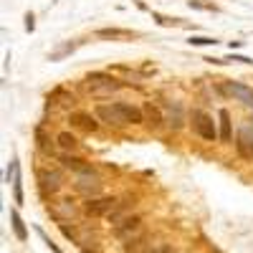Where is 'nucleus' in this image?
<instances>
[{
    "mask_svg": "<svg viewBox=\"0 0 253 253\" xmlns=\"http://www.w3.org/2000/svg\"><path fill=\"white\" fill-rule=\"evenodd\" d=\"M94 36L99 41H129V38H137V31H129V28H96Z\"/></svg>",
    "mask_w": 253,
    "mask_h": 253,
    "instance_id": "6ab92c4d",
    "label": "nucleus"
},
{
    "mask_svg": "<svg viewBox=\"0 0 253 253\" xmlns=\"http://www.w3.org/2000/svg\"><path fill=\"white\" fill-rule=\"evenodd\" d=\"M218 144H233V137H236V129H233V114H230V109L220 107L218 109Z\"/></svg>",
    "mask_w": 253,
    "mask_h": 253,
    "instance_id": "2eb2a0df",
    "label": "nucleus"
},
{
    "mask_svg": "<svg viewBox=\"0 0 253 253\" xmlns=\"http://www.w3.org/2000/svg\"><path fill=\"white\" fill-rule=\"evenodd\" d=\"M91 112L99 117L104 129H112V132L126 129V122H124V117H122V112L117 107V101H96Z\"/></svg>",
    "mask_w": 253,
    "mask_h": 253,
    "instance_id": "20e7f679",
    "label": "nucleus"
},
{
    "mask_svg": "<svg viewBox=\"0 0 253 253\" xmlns=\"http://www.w3.org/2000/svg\"><path fill=\"white\" fill-rule=\"evenodd\" d=\"M142 225H144V218L139 213H132V215H126L124 220H119L117 225H112V236L117 241H126V238L142 233Z\"/></svg>",
    "mask_w": 253,
    "mask_h": 253,
    "instance_id": "9b49d317",
    "label": "nucleus"
},
{
    "mask_svg": "<svg viewBox=\"0 0 253 253\" xmlns=\"http://www.w3.org/2000/svg\"><path fill=\"white\" fill-rule=\"evenodd\" d=\"M218 94H220V96H225V99L238 101L241 107H246V109H251V112H253V86H248V84H243V81H233V79L220 81Z\"/></svg>",
    "mask_w": 253,
    "mask_h": 253,
    "instance_id": "39448f33",
    "label": "nucleus"
},
{
    "mask_svg": "<svg viewBox=\"0 0 253 253\" xmlns=\"http://www.w3.org/2000/svg\"><path fill=\"white\" fill-rule=\"evenodd\" d=\"M101 170L96 165H89L86 170L74 175V190L84 198H99L101 195Z\"/></svg>",
    "mask_w": 253,
    "mask_h": 253,
    "instance_id": "7ed1b4c3",
    "label": "nucleus"
},
{
    "mask_svg": "<svg viewBox=\"0 0 253 253\" xmlns=\"http://www.w3.org/2000/svg\"><path fill=\"white\" fill-rule=\"evenodd\" d=\"M114 101H117L126 126H144V107H139L134 101H122V99H114Z\"/></svg>",
    "mask_w": 253,
    "mask_h": 253,
    "instance_id": "4468645a",
    "label": "nucleus"
},
{
    "mask_svg": "<svg viewBox=\"0 0 253 253\" xmlns=\"http://www.w3.org/2000/svg\"><path fill=\"white\" fill-rule=\"evenodd\" d=\"M33 28H36V23H33V15L28 13V15H26V31H33Z\"/></svg>",
    "mask_w": 253,
    "mask_h": 253,
    "instance_id": "c85d7f7f",
    "label": "nucleus"
},
{
    "mask_svg": "<svg viewBox=\"0 0 253 253\" xmlns=\"http://www.w3.org/2000/svg\"><path fill=\"white\" fill-rule=\"evenodd\" d=\"M147 246V236H144V230L142 233H137V236H132V238H126V241H122V251L124 253H142Z\"/></svg>",
    "mask_w": 253,
    "mask_h": 253,
    "instance_id": "412c9836",
    "label": "nucleus"
},
{
    "mask_svg": "<svg viewBox=\"0 0 253 253\" xmlns=\"http://www.w3.org/2000/svg\"><path fill=\"white\" fill-rule=\"evenodd\" d=\"M69 124L74 132H81V134H96L101 129V122L94 112H84V109H71L69 112Z\"/></svg>",
    "mask_w": 253,
    "mask_h": 253,
    "instance_id": "9d476101",
    "label": "nucleus"
},
{
    "mask_svg": "<svg viewBox=\"0 0 253 253\" xmlns=\"http://www.w3.org/2000/svg\"><path fill=\"white\" fill-rule=\"evenodd\" d=\"M233 152L241 162H253V124L251 122H241L236 126Z\"/></svg>",
    "mask_w": 253,
    "mask_h": 253,
    "instance_id": "0eeeda50",
    "label": "nucleus"
},
{
    "mask_svg": "<svg viewBox=\"0 0 253 253\" xmlns=\"http://www.w3.org/2000/svg\"><path fill=\"white\" fill-rule=\"evenodd\" d=\"M139 203V198L137 195H124V198H119L117 200V205H114V210L107 215V220L112 223V225H117L119 220H124L126 215H132V208Z\"/></svg>",
    "mask_w": 253,
    "mask_h": 253,
    "instance_id": "dca6fc26",
    "label": "nucleus"
},
{
    "mask_svg": "<svg viewBox=\"0 0 253 253\" xmlns=\"http://www.w3.org/2000/svg\"><path fill=\"white\" fill-rule=\"evenodd\" d=\"M126 84L117 76H112L109 71H91L84 79V91L89 96H112L117 91H122Z\"/></svg>",
    "mask_w": 253,
    "mask_h": 253,
    "instance_id": "f03ea898",
    "label": "nucleus"
},
{
    "mask_svg": "<svg viewBox=\"0 0 253 253\" xmlns=\"http://www.w3.org/2000/svg\"><path fill=\"white\" fill-rule=\"evenodd\" d=\"M187 43H190V46H215L218 41H215L213 36H190Z\"/></svg>",
    "mask_w": 253,
    "mask_h": 253,
    "instance_id": "b1692460",
    "label": "nucleus"
},
{
    "mask_svg": "<svg viewBox=\"0 0 253 253\" xmlns=\"http://www.w3.org/2000/svg\"><path fill=\"white\" fill-rule=\"evenodd\" d=\"M187 129L193 132L200 142H208V144H213V142L220 139V134H218V117H213L203 107H190V124H187Z\"/></svg>",
    "mask_w": 253,
    "mask_h": 253,
    "instance_id": "f257e3e1",
    "label": "nucleus"
},
{
    "mask_svg": "<svg viewBox=\"0 0 253 253\" xmlns=\"http://www.w3.org/2000/svg\"><path fill=\"white\" fill-rule=\"evenodd\" d=\"M79 213L76 210V205H74V198H63V200H58V203H53V215L56 218H74Z\"/></svg>",
    "mask_w": 253,
    "mask_h": 253,
    "instance_id": "aec40b11",
    "label": "nucleus"
},
{
    "mask_svg": "<svg viewBox=\"0 0 253 253\" xmlns=\"http://www.w3.org/2000/svg\"><path fill=\"white\" fill-rule=\"evenodd\" d=\"M230 61H241V63H253L251 58H246V56H230Z\"/></svg>",
    "mask_w": 253,
    "mask_h": 253,
    "instance_id": "c756f323",
    "label": "nucleus"
},
{
    "mask_svg": "<svg viewBox=\"0 0 253 253\" xmlns=\"http://www.w3.org/2000/svg\"><path fill=\"white\" fill-rule=\"evenodd\" d=\"M58 228H61V233L66 236V238L76 241V228H74V225H66V223H58Z\"/></svg>",
    "mask_w": 253,
    "mask_h": 253,
    "instance_id": "bb28decb",
    "label": "nucleus"
},
{
    "mask_svg": "<svg viewBox=\"0 0 253 253\" xmlns=\"http://www.w3.org/2000/svg\"><path fill=\"white\" fill-rule=\"evenodd\" d=\"M36 150L41 155H46V157H56L58 155V144H56V137L46 134L43 132V126H36Z\"/></svg>",
    "mask_w": 253,
    "mask_h": 253,
    "instance_id": "f3484780",
    "label": "nucleus"
},
{
    "mask_svg": "<svg viewBox=\"0 0 253 253\" xmlns=\"http://www.w3.org/2000/svg\"><path fill=\"white\" fill-rule=\"evenodd\" d=\"M63 172L66 170H61V167H41L38 170V190H41V195H46V198H53L58 195L61 190H63Z\"/></svg>",
    "mask_w": 253,
    "mask_h": 253,
    "instance_id": "6e6552de",
    "label": "nucleus"
},
{
    "mask_svg": "<svg viewBox=\"0 0 253 253\" xmlns=\"http://www.w3.org/2000/svg\"><path fill=\"white\" fill-rule=\"evenodd\" d=\"M56 162L61 170H66V172H81V170H86V167L91 165L86 157H84L81 152H58L56 155Z\"/></svg>",
    "mask_w": 253,
    "mask_h": 253,
    "instance_id": "ddd939ff",
    "label": "nucleus"
},
{
    "mask_svg": "<svg viewBox=\"0 0 253 253\" xmlns=\"http://www.w3.org/2000/svg\"><path fill=\"white\" fill-rule=\"evenodd\" d=\"M144 126L150 132H165L167 129V119H165V107L155 101H144Z\"/></svg>",
    "mask_w": 253,
    "mask_h": 253,
    "instance_id": "f8f14e48",
    "label": "nucleus"
},
{
    "mask_svg": "<svg viewBox=\"0 0 253 253\" xmlns=\"http://www.w3.org/2000/svg\"><path fill=\"white\" fill-rule=\"evenodd\" d=\"M56 144L58 152H81V139L74 129H61L56 134Z\"/></svg>",
    "mask_w": 253,
    "mask_h": 253,
    "instance_id": "a211bd4d",
    "label": "nucleus"
},
{
    "mask_svg": "<svg viewBox=\"0 0 253 253\" xmlns=\"http://www.w3.org/2000/svg\"><path fill=\"white\" fill-rule=\"evenodd\" d=\"M15 177H18V162H15V160H10L8 170H5V182H13Z\"/></svg>",
    "mask_w": 253,
    "mask_h": 253,
    "instance_id": "a878e982",
    "label": "nucleus"
},
{
    "mask_svg": "<svg viewBox=\"0 0 253 253\" xmlns=\"http://www.w3.org/2000/svg\"><path fill=\"white\" fill-rule=\"evenodd\" d=\"M38 233H41V238H43V241H46V246H48V248H51L53 253H63V251H61V248H58V246H56V243H53V241H51V238H48L46 233H43V230H38Z\"/></svg>",
    "mask_w": 253,
    "mask_h": 253,
    "instance_id": "cd10ccee",
    "label": "nucleus"
},
{
    "mask_svg": "<svg viewBox=\"0 0 253 253\" xmlns=\"http://www.w3.org/2000/svg\"><path fill=\"white\" fill-rule=\"evenodd\" d=\"M165 119H167V132L180 134L182 129H187V124H190V109L180 99H170L165 104Z\"/></svg>",
    "mask_w": 253,
    "mask_h": 253,
    "instance_id": "423d86ee",
    "label": "nucleus"
},
{
    "mask_svg": "<svg viewBox=\"0 0 253 253\" xmlns=\"http://www.w3.org/2000/svg\"><path fill=\"white\" fill-rule=\"evenodd\" d=\"M142 253H177V248L172 243H167V241H160V243H150Z\"/></svg>",
    "mask_w": 253,
    "mask_h": 253,
    "instance_id": "5701e85b",
    "label": "nucleus"
},
{
    "mask_svg": "<svg viewBox=\"0 0 253 253\" xmlns=\"http://www.w3.org/2000/svg\"><path fill=\"white\" fill-rule=\"evenodd\" d=\"M13 198L18 205H23V185H20V175L13 180Z\"/></svg>",
    "mask_w": 253,
    "mask_h": 253,
    "instance_id": "393cba45",
    "label": "nucleus"
},
{
    "mask_svg": "<svg viewBox=\"0 0 253 253\" xmlns=\"http://www.w3.org/2000/svg\"><path fill=\"white\" fill-rule=\"evenodd\" d=\"M10 225H13V233H15V238L20 243L28 241V228H26V223H23V218H20L18 210H10Z\"/></svg>",
    "mask_w": 253,
    "mask_h": 253,
    "instance_id": "4be33fe9",
    "label": "nucleus"
},
{
    "mask_svg": "<svg viewBox=\"0 0 253 253\" xmlns=\"http://www.w3.org/2000/svg\"><path fill=\"white\" fill-rule=\"evenodd\" d=\"M119 195H99V198H86L81 203V213L86 218H107L114 205H117Z\"/></svg>",
    "mask_w": 253,
    "mask_h": 253,
    "instance_id": "1a4fd4ad",
    "label": "nucleus"
}]
</instances>
